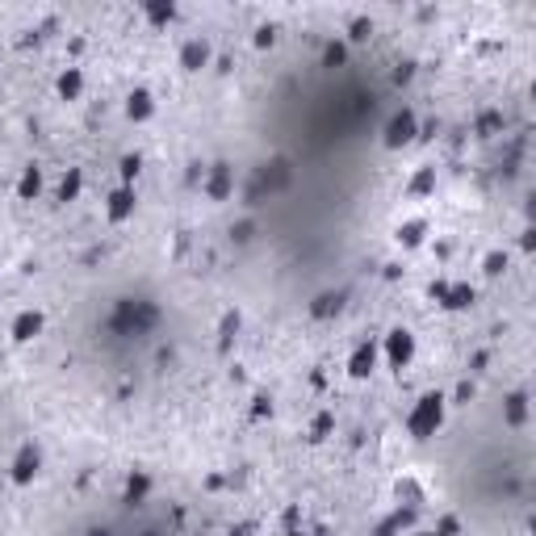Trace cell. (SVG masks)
Returning a JSON list of instances; mask_svg holds the SVG:
<instances>
[{
  "instance_id": "d4e9b609",
  "label": "cell",
  "mask_w": 536,
  "mask_h": 536,
  "mask_svg": "<svg viewBox=\"0 0 536 536\" xmlns=\"http://www.w3.org/2000/svg\"><path fill=\"white\" fill-rule=\"evenodd\" d=\"M218 331H223V340H230V335L239 331V314H226V318H223V327H218Z\"/></svg>"
},
{
  "instance_id": "4dcf8cb0",
  "label": "cell",
  "mask_w": 536,
  "mask_h": 536,
  "mask_svg": "<svg viewBox=\"0 0 536 536\" xmlns=\"http://www.w3.org/2000/svg\"><path fill=\"white\" fill-rule=\"evenodd\" d=\"M289 536H302V532H289Z\"/></svg>"
},
{
  "instance_id": "f546056e",
  "label": "cell",
  "mask_w": 536,
  "mask_h": 536,
  "mask_svg": "<svg viewBox=\"0 0 536 536\" xmlns=\"http://www.w3.org/2000/svg\"><path fill=\"white\" fill-rule=\"evenodd\" d=\"M92 536H109V532H92Z\"/></svg>"
},
{
  "instance_id": "7a4b0ae2",
  "label": "cell",
  "mask_w": 536,
  "mask_h": 536,
  "mask_svg": "<svg viewBox=\"0 0 536 536\" xmlns=\"http://www.w3.org/2000/svg\"><path fill=\"white\" fill-rule=\"evenodd\" d=\"M38 465H43V452L34 445H21L17 457H13V482H17V486H30V482L38 478Z\"/></svg>"
},
{
  "instance_id": "9c48e42d",
  "label": "cell",
  "mask_w": 536,
  "mask_h": 536,
  "mask_svg": "<svg viewBox=\"0 0 536 536\" xmlns=\"http://www.w3.org/2000/svg\"><path fill=\"white\" fill-rule=\"evenodd\" d=\"M105 214H109V223H126L134 214V189H113L105 201Z\"/></svg>"
},
{
  "instance_id": "4316f807",
  "label": "cell",
  "mask_w": 536,
  "mask_h": 536,
  "mask_svg": "<svg viewBox=\"0 0 536 536\" xmlns=\"http://www.w3.org/2000/svg\"><path fill=\"white\" fill-rule=\"evenodd\" d=\"M457 528H461V524H457V520L448 515V520H440V528H436V536H457Z\"/></svg>"
},
{
  "instance_id": "30bf717a",
  "label": "cell",
  "mask_w": 536,
  "mask_h": 536,
  "mask_svg": "<svg viewBox=\"0 0 536 536\" xmlns=\"http://www.w3.org/2000/svg\"><path fill=\"white\" fill-rule=\"evenodd\" d=\"M38 331H43V314L38 311H21L13 318V340H17V344H30Z\"/></svg>"
},
{
  "instance_id": "8992f818",
  "label": "cell",
  "mask_w": 536,
  "mask_h": 536,
  "mask_svg": "<svg viewBox=\"0 0 536 536\" xmlns=\"http://www.w3.org/2000/svg\"><path fill=\"white\" fill-rule=\"evenodd\" d=\"M432 294L445 302L448 311H465V306L474 302V285H445V281H436V285H432Z\"/></svg>"
},
{
  "instance_id": "9a60e30c",
  "label": "cell",
  "mask_w": 536,
  "mask_h": 536,
  "mask_svg": "<svg viewBox=\"0 0 536 536\" xmlns=\"http://www.w3.org/2000/svg\"><path fill=\"white\" fill-rule=\"evenodd\" d=\"M411 520H415V515H411V511H394V515H390V520H386V524H381V528H377V536H398L402 528H411Z\"/></svg>"
},
{
  "instance_id": "5b68a950",
  "label": "cell",
  "mask_w": 536,
  "mask_h": 536,
  "mask_svg": "<svg viewBox=\"0 0 536 536\" xmlns=\"http://www.w3.org/2000/svg\"><path fill=\"white\" fill-rule=\"evenodd\" d=\"M230 193H235V172H230L226 164H214L210 177H206V197H210V201H226Z\"/></svg>"
},
{
  "instance_id": "5bb4252c",
  "label": "cell",
  "mask_w": 536,
  "mask_h": 536,
  "mask_svg": "<svg viewBox=\"0 0 536 536\" xmlns=\"http://www.w3.org/2000/svg\"><path fill=\"white\" fill-rule=\"evenodd\" d=\"M38 189H43V172L38 168H26V177L17 184V193H21V201H30V197H38Z\"/></svg>"
},
{
  "instance_id": "7c38bea8",
  "label": "cell",
  "mask_w": 536,
  "mask_h": 536,
  "mask_svg": "<svg viewBox=\"0 0 536 536\" xmlns=\"http://www.w3.org/2000/svg\"><path fill=\"white\" fill-rule=\"evenodd\" d=\"M406 193L411 197H428V193H436V168H419L411 184H406Z\"/></svg>"
},
{
  "instance_id": "d6986e66",
  "label": "cell",
  "mask_w": 536,
  "mask_h": 536,
  "mask_svg": "<svg viewBox=\"0 0 536 536\" xmlns=\"http://www.w3.org/2000/svg\"><path fill=\"white\" fill-rule=\"evenodd\" d=\"M344 59H348V46L344 43H331L323 50V63H327V67H335V63H344Z\"/></svg>"
},
{
  "instance_id": "603a6c76",
  "label": "cell",
  "mask_w": 536,
  "mask_h": 536,
  "mask_svg": "<svg viewBox=\"0 0 536 536\" xmlns=\"http://www.w3.org/2000/svg\"><path fill=\"white\" fill-rule=\"evenodd\" d=\"M498 126H503V118H498V113H486V118L478 122V130H482V138H491V134L498 130Z\"/></svg>"
},
{
  "instance_id": "ba28073f",
  "label": "cell",
  "mask_w": 536,
  "mask_h": 536,
  "mask_svg": "<svg viewBox=\"0 0 536 536\" xmlns=\"http://www.w3.org/2000/svg\"><path fill=\"white\" fill-rule=\"evenodd\" d=\"M210 63V43L206 38H189V43L180 46V67L184 72H201Z\"/></svg>"
},
{
  "instance_id": "83f0119b",
  "label": "cell",
  "mask_w": 536,
  "mask_h": 536,
  "mask_svg": "<svg viewBox=\"0 0 536 536\" xmlns=\"http://www.w3.org/2000/svg\"><path fill=\"white\" fill-rule=\"evenodd\" d=\"M138 172V160H122V177H134Z\"/></svg>"
},
{
  "instance_id": "3957f363",
  "label": "cell",
  "mask_w": 536,
  "mask_h": 536,
  "mask_svg": "<svg viewBox=\"0 0 536 536\" xmlns=\"http://www.w3.org/2000/svg\"><path fill=\"white\" fill-rule=\"evenodd\" d=\"M415 130H419V122H415V113H411V109L394 113V118L386 122V147H406V143L415 138Z\"/></svg>"
},
{
  "instance_id": "6da1fadb",
  "label": "cell",
  "mask_w": 536,
  "mask_h": 536,
  "mask_svg": "<svg viewBox=\"0 0 536 536\" xmlns=\"http://www.w3.org/2000/svg\"><path fill=\"white\" fill-rule=\"evenodd\" d=\"M440 423H445V394H423V398L415 402V411L406 415V432H411L415 440L436 436Z\"/></svg>"
},
{
  "instance_id": "52a82bcc",
  "label": "cell",
  "mask_w": 536,
  "mask_h": 536,
  "mask_svg": "<svg viewBox=\"0 0 536 536\" xmlns=\"http://www.w3.org/2000/svg\"><path fill=\"white\" fill-rule=\"evenodd\" d=\"M373 369H377V344L364 340V344L352 348V357H348V373H352V377H369Z\"/></svg>"
},
{
  "instance_id": "7402d4cb",
  "label": "cell",
  "mask_w": 536,
  "mask_h": 536,
  "mask_svg": "<svg viewBox=\"0 0 536 536\" xmlns=\"http://www.w3.org/2000/svg\"><path fill=\"white\" fill-rule=\"evenodd\" d=\"M147 17H151L155 26H164V21H172V4H151V9H147Z\"/></svg>"
},
{
  "instance_id": "8fae6325",
  "label": "cell",
  "mask_w": 536,
  "mask_h": 536,
  "mask_svg": "<svg viewBox=\"0 0 536 536\" xmlns=\"http://www.w3.org/2000/svg\"><path fill=\"white\" fill-rule=\"evenodd\" d=\"M126 113H130V122H147L151 113H155V101H151V92H130V101H126Z\"/></svg>"
},
{
  "instance_id": "44dd1931",
  "label": "cell",
  "mask_w": 536,
  "mask_h": 536,
  "mask_svg": "<svg viewBox=\"0 0 536 536\" xmlns=\"http://www.w3.org/2000/svg\"><path fill=\"white\" fill-rule=\"evenodd\" d=\"M482 268H486V277H498V272L507 268V256H503V252H491V256L482 260Z\"/></svg>"
},
{
  "instance_id": "e0dca14e",
  "label": "cell",
  "mask_w": 536,
  "mask_h": 536,
  "mask_svg": "<svg viewBox=\"0 0 536 536\" xmlns=\"http://www.w3.org/2000/svg\"><path fill=\"white\" fill-rule=\"evenodd\" d=\"M507 419H511V423H524V419H528V398H524V394H511V398H507Z\"/></svg>"
},
{
  "instance_id": "4fadbf2b",
  "label": "cell",
  "mask_w": 536,
  "mask_h": 536,
  "mask_svg": "<svg viewBox=\"0 0 536 536\" xmlns=\"http://www.w3.org/2000/svg\"><path fill=\"white\" fill-rule=\"evenodd\" d=\"M59 92H63L67 101H76V96L84 92V72H80V67H67V72L59 76Z\"/></svg>"
},
{
  "instance_id": "cb8c5ba5",
  "label": "cell",
  "mask_w": 536,
  "mask_h": 536,
  "mask_svg": "<svg viewBox=\"0 0 536 536\" xmlns=\"http://www.w3.org/2000/svg\"><path fill=\"white\" fill-rule=\"evenodd\" d=\"M147 486H151V482H147L143 474H138V478H130V482H126V491H130V498H143V494H147Z\"/></svg>"
},
{
  "instance_id": "2e32d148",
  "label": "cell",
  "mask_w": 536,
  "mask_h": 536,
  "mask_svg": "<svg viewBox=\"0 0 536 536\" xmlns=\"http://www.w3.org/2000/svg\"><path fill=\"white\" fill-rule=\"evenodd\" d=\"M80 184H84V180H80V172L72 168L67 177L59 180V201H76V197H80Z\"/></svg>"
},
{
  "instance_id": "484cf974",
  "label": "cell",
  "mask_w": 536,
  "mask_h": 536,
  "mask_svg": "<svg viewBox=\"0 0 536 536\" xmlns=\"http://www.w3.org/2000/svg\"><path fill=\"white\" fill-rule=\"evenodd\" d=\"M327 432H331V415H318V419H314V440H323Z\"/></svg>"
},
{
  "instance_id": "ac0fdd59",
  "label": "cell",
  "mask_w": 536,
  "mask_h": 536,
  "mask_svg": "<svg viewBox=\"0 0 536 536\" xmlns=\"http://www.w3.org/2000/svg\"><path fill=\"white\" fill-rule=\"evenodd\" d=\"M423 230H428L423 223H406V226L398 230V239L406 243V247H419V243H423Z\"/></svg>"
},
{
  "instance_id": "277c9868",
  "label": "cell",
  "mask_w": 536,
  "mask_h": 536,
  "mask_svg": "<svg viewBox=\"0 0 536 536\" xmlns=\"http://www.w3.org/2000/svg\"><path fill=\"white\" fill-rule=\"evenodd\" d=\"M386 357H390V369H406L411 357H415V335H411V331H390Z\"/></svg>"
},
{
  "instance_id": "f1b7e54d",
  "label": "cell",
  "mask_w": 536,
  "mask_h": 536,
  "mask_svg": "<svg viewBox=\"0 0 536 536\" xmlns=\"http://www.w3.org/2000/svg\"><path fill=\"white\" fill-rule=\"evenodd\" d=\"M415 536H436V532H415Z\"/></svg>"
},
{
  "instance_id": "ffe728a7",
  "label": "cell",
  "mask_w": 536,
  "mask_h": 536,
  "mask_svg": "<svg viewBox=\"0 0 536 536\" xmlns=\"http://www.w3.org/2000/svg\"><path fill=\"white\" fill-rule=\"evenodd\" d=\"M331 311H340V294H323V298L314 302V314H318V318H327Z\"/></svg>"
}]
</instances>
